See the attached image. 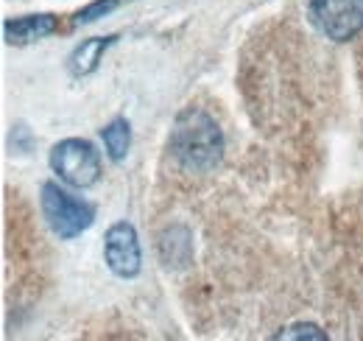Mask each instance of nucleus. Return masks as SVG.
Segmentation results:
<instances>
[{"instance_id": "nucleus-6", "label": "nucleus", "mask_w": 363, "mask_h": 341, "mask_svg": "<svg viewBox=\"0 0 363 341\" xmlns=\"http://www.w3.org/2000/svg\"><path fill=\"white\" fill-rule=\"evenodd\" d=\"M56 28H59V23L53 14H28V17H17V20H6L3 34L11 45H26L53 34Z\"/></svg>"}, {"instance_id": "nucleus-3", "label": "nucleus", "mask_w": 363, "mask_h": 341, "mask_svg": "<svg viewBox=\"0 0 363 341\" xmlns=\"http://www.w3.org/2000/svg\"><path fill=\"white\" fill-rule=\"evenodd\" d=\"M50 168L59 173V179H65L73 188H92L101 176V157L95 151L90 140L82 137H67L62 143L53 146L50 151Z\"/></svg>"}, {"instance_id": "nucleus-1", "label": "nucleus", "mask_w": 363, "mask_h": 341, "mask_svg": "<svg viewBox=\"0 0 363 341\" xmlns=\"http://www.w3.org/2000/svg\"><path fill=\"white\" fill-rule=\"evenodd\" d=\"M171 151L187 170H210L221 163L224 134L201 109H184L171 131Z\"/></svg>"}, {"instance_id": "nucleus-7", "label": "nucleus", "mask_w": 363, "mask_h": 341, "mask_svg": "<svg viewBox=\"0 0 363 341\" xmlns=\"http://www.w3.org/2000/svg\"><path fill=\"white\" fill-rule=\"evenodd\" d=\"M112 43H115V37H92V40H84V43L73 50V56H70V70H73L76 76L92 73V70L98 67L104 50Z\"/></svg>"}, {"instance_id": "nucleus-8", "label": "nucleus", "mask_w": 363, "mask_h": 341, "mask_svg": "<svg viewBox=\"0 0 363 341\" xmlns=\"http://www.w3.org/2000/svg\"><path fill=\"white\" fill-rule=\"evenodd\" d=\"M101 137H104V146L109 151V157L115 163H121L129 151V143H132V131H129V121L126 118H115L109 126L101 129Z\"/></svg>"}, {"instance_id": "nucleus-2", "label": "nucleus", "mask_w": 363, "mask_h": 341, "mask_svg": "<svg viewBox=\"0 0 363 341\" xmlns=\"http://www.w3.org/2000/svg\"><path fill=\"white\" fill-rule=\"evenodd\" d=\"M43 213H45L50 229L65 241L82 235L84 229H90V224L95 221V207L90 202H82V199L70 196L56 182L43 185Z\"/></svg>"}, {"instance_id": "nucleus-5", "label": "nucleus", "mask_w": 363, "mask_h": 341, "mask_svg": "<svg viewBox=\"0 0 363 341\" xmlns=\"http://www.w3.org/2000/svg\"><path fill=\"white\" fill-rule=\"evenodd\" d=\"M104 255L106 266L118 274V277H137L140 274V244H137V232L129 221H118L106 229V241H104Z\"/></svg>"}, {"instance_id": "nucleus-9", "label": "nucleus", "mask_w": 363, "mask_h": 341, "mask_svg": "<svg viewBox=\"0 0 363 341\" xmlns=\"http://www.w3.org/2000/svg\"><path fill=\"white\" fill-rule=\"evenodd\" d=\"M115 6H118V0H95V3H90L84 11L76 14V23H92V20L104 17L106 11H112Z\"/></svg>"}, {"instance_id": "nucleus-4", "label": "nucleus", "mask_w": 363, "mask_h": 341, "mask_svg": "<svg viewBox=\"0 0 363 341\" xmlns=\"http://www.w3.org/2000/svg\"><path fill=\"white\" fill-rule=\"evenodd\" d=\"M311 20L333 43H347L363 31V0H311Z\"/></svg>"}, {"instance_id": "nucleus-10", "label": "nucleus", "mask_w": 363, "mask_h": 341, "mask_svg": "<svg viewBox=\"0 0 363 341\" xmlns=\"http://www.w3.org/2000/svg\"><path fill=\"white\" fill-rule=\"evenodd\" d=\"M277 339H327L321 330H318L316 325H291L288 330H282V333H277Z\"/></svg>"}]
</instances>
